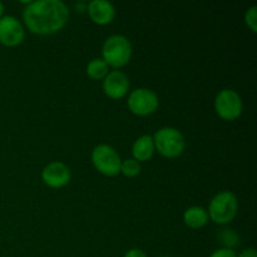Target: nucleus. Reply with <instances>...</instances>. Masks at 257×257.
I'll list each match as a JSON object with an SVG mask.
<instances>
[{
    "label": "nucleus",
    "mask_w": 257,
    "mask_h": 257,
    "mask_svg": "<svg viewBox=\"0 0 257 257\" xmlns=\"http://www.w3.org/2000/svg\"><path fill=\"white\" fill-rule=\"evenodd\" d=\"M155 142H153V137L150 135L141 136L132 147L133 157L138 162H145L148 161L155 153Z\"/></svg>",
    "instance_id": "f8f14e48"
},
{
    "label": "nucleus",
    "mask_w": 257,
    "mask_h": 257,
    "mask_svg": "<svg viewBox=\"0 0 257 257\" xmlns=\"http://www.w3.org/2000/svg\"><path fill=\"white\" fill-rule=\"evenodd\" d=\"M155 148L167 158H175L182 155L185 151V137L182 133L173 127H163L153 136Z\"/></svg>",
    "instance_id": "20e7f679"
},
{
    "label": "nucleus",
    "mask_w": 257,
    "mask_h": 257,
    "mask_svg": "<svg viewBox=\"0 0 257 257\" xmlns=\"http://www.w3.org/2000/svg\"><path fill=\"white\" fill-rule=\"evenodd\" d=\"M218 238H220V242L225 246L223 248H230V250H232V247L237 246L238 240H240L237 233L233 230H231V228L221 230V232L218 233Z\"/></svg>",
    "instance_id": "2eb2a0df"
},
{
    "label": "nucleus",
    "mask_w": 257,
    "mask_h": 257,
    "mask_svg": "<svg viewBox=\"0 0 257 257\" xmlns=\"http://www.w3.org/2000/svg\"><path fill=\"white\" fill-rule=\"evenodd\" d=\"M215 109L222 119L233 120L242 113V99L233 89H222L216 95Z\"/></svg>",
    "instance_id": "423d86ee"
},
{
    "label": "nucleus",
    "mask_w": 257,
    "mask_h": 257,
    "mask_svg": "<svg viewBox=\"0 0 257 257\" xmlns=\"http://www.w3.org/2000/svg\"><path fill=\"white\" fill-rule=\"evenodd\" d=\"M87 9L90 19L99 25L109 24L115 17L114 5L107 0H92Z\"/></svg>",
    "instance_id": "9b49d317"
},
{
    "label": "nucleus",
    "mask_w": 257,
    "mask_h": 257,
    "mask_svg": "<svg viewBox=\"0 0 257 257\" xmlns=\"http://www.w3.org/2000/svg\"><path fill=\"white\" fill-rule=\"evenodd\" d=\"M109 73V65L102 58H94L87 65V74L92 79H104Z\"/></svg>",
    "instance_id": "4468645a"
},
{
    "label": "nucleus",
    "mask_w": 257,
    "mask_h": 257,
    "mask_svg": "<svg viewBox=\"0 0 257 257\" xmlns=\"http://www.w3.org/2000/svg\"><path fill=\"white\" fill-rule=\"evenodd\" d=\"M237 197L230 191H221L212 197L208 205V218L218 225L231 222L237 215Z\"/></svg>",
    "instance_id": "f03ea898"
},
{
    "label": "nucleus",
    "mask_w": 257,
    "mask_h": 257,
    "mask_svg": "<svg viewBox=\"0 0 257 257\" xmlns=\"http://www.w3.org/2000/svg\"><path fill=\"white\" fill-rule=\"evenodd\" d=\"M183 221L191 228H201L207 225L208 213L201 206H192L183 213Z\"/></svg>",
    "instance_id": "ddd939ff"
},
{
    "label": "nucleus",
    "mask_w": 257,
    "mask_h": 257,
    "mask_svg": "<svg viewBox=\"0 0 257 257\" xmlns=\"http://www.w3.org/2000/svg\"><path fill=\"white\" fill-rule=\"evenodd\" d=\"M120 172L127 177H136L141 172V163L135 158H128L120 165Z\"/></svg>",
    "instance_id": "dca6fc26"
},
{
    "label": "nucleus",
    "mask_w": 257,
    "mask_h": 257,
    "mask_svg": "<svg viewBox=\"0 0 257 257\" xmlns=\"http://www.w3.org/2000/svg\"><path fill=\"white\" fill-rule=\"evenodd\" d=\"M245 22L253 33L257 32V7L252 5L245 14Z\"/></svg>",
    "instance_id": "f3484780"
},
{
    "label": "nucleus",
    "mask_w": 257,
    "mask_h": 257,
    "mask_svg": "<svg viewBox=\"0 0 257 257\" xmlns=\"http://www.w3.org/2000/svg\"><path fill=\"white\" fill-rule=\"evenodd\" d=\"M23 19L32 33L54 34L67 24L69 9L62 0H37L28 4Z\"/></svg>",
    "instance_id": "f257e3e1"
},
{
    "label": "nucleus",
    "mask_w": 257,
    "mask_h": 257,
    "mask_svg": "<svg viewBox=\"0 0 257 257\" xmlns=\"http://www.w3.org/2000/svg\"><path fill=\"white\" fill-rule=\"evenodd\" d=\"M103 90L105 94L113 99L123 98L130 90V79L120 70L109 72L103 79Z\"/></svg>",
    "instance_id": "9d476101"
},
{
    "label": "nucleus",
    "mask_w": 257,
    "mask_h": 257,
    "mask_svg": "<svg viewBox=\"0 0 257 257\" xmlns=\"http://www.w3.org/2000/svg\"><path fill=\"white\" fill-rule=\"evenodd\" d=\"M127 103L135 114L148 115L157 110L160 100L153 90L148 88H137L130 93Z\"/></svg>",
    "instance_id": "0eeeda50"
},
{
    "label": "nucleus",
    "mask_w": 257,
    "mask_h": 257,
    "mask_svg": "<svg viewBox=\"0 0 257 257\" xmlns=\"http://www.w3.org/2000/svg\"><path fill=\"white\" fill-rule=\"evenodd\" d=\"M25 30L22 23L13 15L0 18V43L7 47H15L24 40Z\"/></svg>",
    "instance_id": "6e6552de"
},
{
    "label": "nucleus",
    "mask_w": 257,
    "mask_h": 257,
    "mask_svg": "<svg viewBox=\"0 0 257 257\" xmlns=\"http://www.w3.org/2000/svg\"><path fill=\"white\" fill-rule=\"evenodd\" d=\"M92 162L97 171L105 176H115L120 172V160L117 151L109 145H98L92 151Z\"/></svg>",
    "instance_id": "39448f33"
},
{
    "label": "nucleus",
    "mask_w": 257,
    "mask_h": 257,
    "mask_svg": "<svg viewBox=\"0 0 257 257\" xmlns=\"http://www.w3.org/2000/svg\"><path fill=\"white\" fill-rule=\"evenodd\" d=\"M102 59L108 65L120 68L127 64L132 57V44L120 34H113L105 39L102 47Z\"/></svg>",
    "instance_id": "7ed1b4c3"
},
{
    "label": "nucleus",
    "mask_w": 257,
    "mask_h": 257,
    "mask_svg": "<svg viewBox=\"0 0 257 257\" xmlns=\"http://www.w3.org/2000/svg\"><path fill=\"white\" fill-rule=\"evenodd\" d=\"M123 257H147V255L142 250H140V248H131L130 251L124 253Z\"/></svg>",
    "instance_id": "6ab92c4d"
},
{
    "label": "nucleus",
    "mask_w": 257,
    "mask_h": 257,
    "mask_svg": "<svg viewBox=\"0 0 257 257\" xmlns=\"http://www.w3.org/2000/svg\"><path fill=\"white\" fill-rule=\"evenodd\" d=\"M210 257H237L236 252L230 248H218L215 252L211 253Z\"/></svg>",
    "instance_id": "a211bd4d"
},
{
    "label": "nucleus",
    "mask_w": 257,
    "mask_h": 257,
    "mask_svg": "<svg viewBox=\"0 0 257 257\" xmlns=\"http://www.w3.org/2000/svg\"><path fill=\"white\" fill-rule=\"evenodd\" d=\"M3 13H4V5H3V3L0 2V18L3 17Z\"/></svg>",
    "instance_id": "412c9836"
},
{
    "label": "nucleus",
    "mask_w": 257,
    "mask_h": 257,
    "mask_svg": "<svg viewBox=\"0 0 257 257\" xmlns=\"http://www.w3.org/2000/svg\"><path fill=\"white\" fill-rule=\"evenodd\" d=\"M161 257H170V256H161Z\"/></svg>",
    "instance_id": "4be33fe9"
},
{
    "label": "nucleus",
    "mask_w": 257,
    "mask_h": 257,
    "mask_svg": "<svg viewBox=\"0 0 257 257\" xmlns=\"http://www.w3.org/2000/svg\"><path fill=\"white\" fill-rule=\"evenodd\" d=\"M237 257H257V252L255 248L250 247V248H245L243 251H241L240 255Z\"/></svg>",
    "instance_id": "aec40b11"
},
{
    "label": "nucleus",
    "mask_w": 257,
    "mask_h": 257,
    "mask_svg": "<svg viewBox=\"0 0 257 257\" xmlns=\"http://www.w3.org/2000/svg\"><path fill=\"white\" fill-rule=\"evenodd\" d=\"M70 170L65 163L54 161L44 167L42 178L47 186L52 188H62L70 181Z\"/></svg>",
    "instance_id": "1a4fd4ad"
}]
</instances>
